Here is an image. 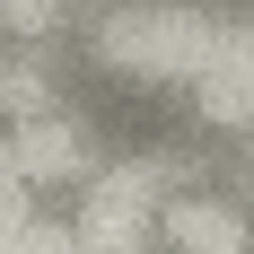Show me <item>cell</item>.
Listing matches in <instances>:
<instances>
[{"mask_svg": "<svg viewBox=\"0 0 254 254\" xmlns=\"http://www.w3.org/2000/svg\"><path fill=\"white\" fill-rule=\"evenodd\" d=\"M167 228L184 237V254H237V228L219 219V210H202V202H184L176 219H167Z\"/></svg>", "mask_w": 254, "mask_h": 254, "instance_id": "1", "label": "cell"}, {"mask_svg": "<svg viewBox=\"0 0 254 254\" xmlns=\"http://www.w3.org/2000/svg\"><path fill=\"white\" fill-rule=\"evenodd\" d=\"M62 158H70L62 131H35V140H26V167H62Z\"/></svg>", "mask_w": 254, "mask_h": 254, "instance_id": "2", "label": "cell"}, {"mask_svg": "<svg viewBox=\"0 0 254 254\" xmlns=\"http://www.w3.org/2000/svg\"><path fill=\"white\" fill-rule=\"evenodd\" d=\"M131 254H140V246H131Z\"/></svg>", "mask_w": 254, "mask_h": 254, "instance_id": "3", "label": "cell"}]
</instances>
